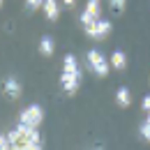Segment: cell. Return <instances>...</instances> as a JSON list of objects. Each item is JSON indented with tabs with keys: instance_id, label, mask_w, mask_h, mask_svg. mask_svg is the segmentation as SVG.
<instances>
[{
	"instance_id": "11",
	"label": "cell",
	"mask_w": 150,
	"mask_h": 150,
	"mask_svg": "<svg viewBox=\"0 0 150 150\" xmlns=\"http://www.w3.org/2000/svg\"><path fill=\"white\" fill-rule=\"evenodd\" d=\"M139 134H141V139H143V141H148V143H150V113H146L143 122L139 125Z\"/></svg>"
},
{
	"instance_id": "3",
	"label": "cell",
	"mask_w": 150,
	"mask_h": 150,
	"mask_svg": "<svg viewBox=\"0 0 150 150\" xmlns=\"http://www.w3.org/2000/svg\"><path fill=\"white\" fill-rule=\"evenodd\" d=\"M88 67H90V72L97 74L99 79H104V76H109V69H111V62H109V58L104 56V53H99V51H88Z\"/></svg>"
},
{
	"instance_id": "17",
	"label": "cell",
	"mask_w": 150,
	"mask_h": 150,
	"mask_svg": "<svg viewBox=\"0 0 150 150\" xmlns=\"http://www.w3.org/2000/svg\"><path fill=\"white\" fill-rule=\"evenodd\" d=\"M88 2H90V5H99L102 0H88Z\"/></svg>"
},
{
	"instance_id": "7",
	"label": "cell",
	"mask_w": 150,
	"mask_h": 150,
	"mask_svg": "<svg viewBox=\"0 0 150 150\" xmlns=\"http://www.w3.org/2000/svg\"><path fill=\"white\" fill-rule=\"evenodd\" d=\"M42 12H44V16L49 21H56L60 16V2L58 0H46L44 7H42Z\"/></svg>"
},
{
	"instance_id": "13",
	"label": "cell",
	"mask_w": 150,
	"mask_h": 150,
	"mask_svg": "<svg viewBox=\"0 0 150 150\" xmlns=\"http://www.w3.org/2000/svg\"><path fill=\"white\" fill-rule=\"evenodd\" d=\"M44 2H46V0H25V7H28L30 12H35L39 7H44Z\"/></svg>"
},
{
	"instance_id": "14",
	"label": "cell",
	"mask_w": 150,
	"mask_h": 150,
	"mask_svg": "<svg viewBox=\"0 0 150 150\" xmlns=\"http://www.w3.org/2000/svg\"><path fill=\"white\" fill-rule=\"evenodd\" d=\"M141 109H143V113H150V95H146L141 99Z\"/></svg>"
},
{
	"instance_id": "18",
	"label": "cell",
	"mask_w": 150,
	"mask_h": 150,
	"mask_svg": "<svg viewBox=\"0 0 150 150\" xmlns=\"http://www.w3.org/2000/svg\"><path fill=\"white\" fill-rule=\"evenodd\" d=\"M2 150H12V148H2Z\"/></svg>"
},
{
	"instance_id": "5",
	"label": "cell",
	"mask_w": 150,
	"mask_h": 150,
	"mask_svg": "<svg viewBox=\"0 0 150 150\" xmlns=\"http://www.w3.org/2000/svg\"><path fill=\"white\" fill-rule=\"evenodd\" d=\"M86 35L90 39H106L109 35H111V21H106V19H99L95 25H90V28H86L83 30Z\"/></svg>"
},
{
	"instance_id": "19",
	"label": "cell",
	"mask_w": 150,
	"mask_h": 150,
	"mask_svg": "<svg viewBox=\"0 0 150 150\" xmlns=\"http://www.w3.org/2000/svg\"><path fill=\"white\" fill-rule=\"evenodd\" d=\"M95 150H102V148H95Z\"/></svg>"
},
{
	"instance_id": "20",
	"label": "cell",
	"mask_w": 150,
	"mask_h": 150,
	"mask_svg": "<svg viewBox=\"0 0 150 150\" xmlns=\"http://www.w3.org/2000/svg\"><path fill=\"white\" fill-rule=\"evenodd\" d=\"M0 5H2V0H0Z\"/></svg>"
},
{
	"instance_id": "9",
	"label": "cell",
	"mask_w": 150,
	"mask_h": 150,
	"mask_svg": "<svg viewBox=\"0 0 150 150\" xmlns=\"http://www.w3.org/2000/svg\"><path fill=\"white\" fill-rule=\"evenodd\" d=\"M109 62H111V67H113V69L122 72V69L127 67V56H125L122 51H113L111 58H109Z\"/></svg>"
},
{
	"instance_id": "12",
	"label": "cell",
	"mask_w": 150,
	"mask_h": 150,
	"mask_svg": "<svg viewBox=\"0 0 150 150\" xmlns=\"http://www.w3.org/2000/svg\"><path fill=\"white\" fill-rule=\"evenodd\" d=\"M125 5H127V0H109V7H111V12H115V14H122L125 12Z\"/></svg>"
},
{
	"instance_id": "15",
	"label": "cell",
	"mask_w": 150,
	"mask_h": 150,
	"mask_svg": "<svg viewBox=\"0 0 150 150\" xmlns=\"http://www.w3.org/2000/svg\"><path fill=\"white\" fill-rule=\"evenodd\" d=\"M2 148H12V143H9V139H7V136H2V134H0V150Z\"/></svg>"
},
{
	"instance_id": "6",
	"label": "cell",
	"mask_w": 150,
	"mask_h": 150,
	"mask_svg": "<svg viewBox=\"0 0 150 150\" xmlns=\"http://www.w3.org/2000/svg\"><path fill=\"white\" fill-rule=\"evenodd\" d=\"M2 90H5V95L9 97V99H19L21 97V83L16 76H9V79H5V86H2Z\"/></svg>"
},
{
	"instance_id": "4",
	"label": "cell",
	"mask_w": 150,
	"mask_h": 150,
	"mask_svg": "<svg viewBox=\"0 0 150 150\" xmlns=\"http://www.w3.org/2000/svg\"><path fill=\"white\" fill-rule=\"evenodd\" d=\"M42 120H44V109H42L39 104H30V106H25V109L21 111V118H19L21 125H28V127H35V129H39Z\"/></svg>"
},
{
	"instance_id": "10",
	"label": "cell",
	"mask_w": 150,
	"mask_h": 150,
	"mask_svg": "<svg viewBox=\"0 0 150 150\" xmlns=\"http://www.w3.org/2000/svg\"><path fill=\"white\" fill-rule=\"evenodd\" d=\"M53 51H56V44H53V39L51 37H42V42H39V53L46 58L53 56Z\"/></svg>"
},
{
	"instance_id": "16",
	"label": "cell",
	"mask_w": 150,
	"mask_h": 150,
	"mask_svg": "<svg viewBox=\"0 0 150 150\" xmlns=\"http://www.w3.org/2000/svg\"><path fill=\"white\" fill-rule=\"evenodd\" d=\"M74 2H76V0H62V5H65V7H74Z\"/></svg>"
},
{
	"instance_id": "1",
	"label": "cell",
	"mask_w": 150,
	"mask_h": 150,
	"mask_svg": "<svg viewBox=\"0 0 150 150\" xmlns=\"http://www.w3.org/2000/svg\"><path fill=\"white\" fill-rule=\"evenodd\" d=\"M60 86L67 95H74L81 86V69L74 56H65V65H62V74H60Z\"/></svg>"
},
{
	"instance_id": "8",
	"label": "cell",
	"mask_w": 150,
	"mask_h": 150,
	"mask_svg": "<svg viewBox=\"0 0 150 150\" xmlns=\"http://www.w3.org/2000/svg\"><path fill=\"white\" fill-rule=\"evenodd\" d=\"M115 104H118L120 109H127V106L132 104L129 88H125V86H122V88H118V90H115Z\"/></svg>"
},
{
	"instance_id": "2",
	"label": "cell",
	"mask_w": 150,
	"mask_h": 150,
	"mask_svg": "<svg viewBox=\"0 0 150 150\" xmlns=\"http://www.w3.org/2000/svg\"><path fill=\"white\" fill-rule=\"evenodd\" d=\"M7 139H9V143L12 146H30V143H42V139H39V132L35 127H28V125H16L14 129L7 134Z\"/></svg>"
}]
</instances>
